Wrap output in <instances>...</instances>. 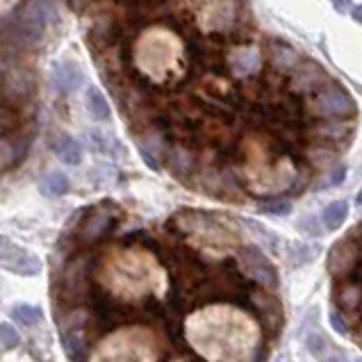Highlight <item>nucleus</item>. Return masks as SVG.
<instances>
[{"instance_id":"15","label":"nucleus","mask_w":362,"mask_h":362,"mask_svg":"<svg viewBox=\"0 0 362 362\" xmlns=\"http://www.w3.org/2000/svg\"><path fill=\"white\" fill-rule=\"evenodd\" d=\"M87 272H89V262L85 255L76 257L71 260L64 276H59V294H64L71 301H78L82 294H89L87 292Z\"/></svg>"},{"instance_id":"5","label":"nucleus","mask_w":362,"mask_h":362,"mask_svg":"<svg viewBox=\"0 0 362 362\" xmlns=\"http://www.w3.org/2000/svg\"><path fill=\"white\" fill-rule=\"evenodd\" d=\"M171 226L187 237V242L203 253L226 255L240 248V235L228 219H221L212 212L182 210L171 216Z\"/></svg>"},{"instance_id":"2","label":"nucleus","mask_w":362,"mask_h":362,"mask_svg":"<svg viewBox=\"0 0 362 362\" xmlns=\"http://www.w3.org/2000/svg\"><path fill=\"white\" fill-rule=\"evenodd\" d=\"M96 283L121 301L164 296L169 278L160 260L144 246H112L100 255Z\"/></svg>"},{"instance_id":"22","label":"nucleus","mask_w":362,"mask_h":362,"mask_svg":"<svg viewBox=\"0 0 362 362\" xmlns=\"http://www.w3.org/2000/svg\"><path fill=\"white\" fill-rule=\"evenodd\" d=\"M167 167L175 173V175H187L194 167H196V160H194V153L182 148V146H173L167 153Z\"/></svg>"},{"instance_id":"12","label":"nucleus","mask_w":362,"mask_h":362,"mask_svg":"<svg viewBox=\"0 0 362 362\" xmlns=\"http://www.w3.org/2000/svg\"><path fill=\"white\" fill-rule=\"evenodd\" d=\"M0 262H3V269H7V272L25 278H33L41 272L39 255L14 242H9L7 237H3V244H0Z\"/></svg>"},{"instance_id":"19","label":"nucleus","mask_w":362,"mask_h":362,"mask_svg":"<svg viewBox=\"0 0 362 362\" xmlns=\"http://www.w3.org/2000/svg\"><path fill=\"white\" fill-rule=\"evenodd\" d=\"M269 62H272V66L276 71H281V74H292L303 62V57L289 44H285V41H272V44H269Z\"/></svg>"},{"instance_id":"11","label":"nucleus","mask_w":362,"mask_h":362,"mask_svg":"<svg viewBox=\"0 0 362 362\" xmlns=\"http://www.w3.org/2000/svg\"><path fill=\"white\" fill-rule=\"evenodd\" d=\"M237 257H240V267L242 272L253 278L255 283H260L269 289H276L278 287V274L274 264L267 260V255L260 251L257 246L253 244H246L240 248V253H237Z\"/></svg>"},{"instance_id":"24","label":"nucleus","mask_w":362,"mask_h":362,"mask_svg":"<svg viewBox=\"0 0 362 362\" xmlns=\"http://www.w3.org/2000/svg\"><path fill=\"white\" fill-rule=\"evenodd\" d=\"M85 105H87V112L91 115V119L96 121H107L110 119V105H107V98L103 96V91L98 87H89L87 94H85Z\"/></svg>"},{"instance_id":"18","label":"nucleus","mask_w":362,"mask_h":362,"mask_svg":"<svg viewBox=\"0 0 362 362\" xmlns=\"http://www.w3.org/2000/svg\"><path fill=\"white\" fill-rule=\"evenodd\" d=\"M53 85L62 94H76V91L85 85V74L82 69L76 64V62H59V64L53 66Z\"/></svg>"},{"instance_id":"33","label":"nucleus","mask_w":362,"mask_h":362,"mask_svg":"<svg viewBox=\"0 0 362 362\" xmlns=\"http://www.w3.org/2000/svg\"><path fill=\"white\" fill-rule=\"evenodd\" d=\"M298 230L313 235V237L322 235V228H317V226H315V216H303L301 223H298Z\"/></svg>"},{"instance_id":"9","label":"nucleus","mask_w":362,"mask_h":362,"mask_svg":"<svg viewBox=\"0 0 362 362\" xmlns=\"http://www.w3.org/2000/svg\"><path fill=\"white\" fill-rule=\"evenodd\" d=\"M194 14L203 33H228L235 25L237 0H194Z\"/></svg>"},{"instance_id":"3","label":"nucleus","mask_w":362,"mask_h":362,"mask_svg":"<svg viewBox=\"0 0 362 362\" xmlns=\"http://www.w3.org/2000/svg\"><path fill=\"white\" fill-rule=\"evenodd\" d=\"M185 44L167 25H151L134 39L132 64L155 85H169L185 74Z\"/></svg>"},{"instance_id":"23","label":"nucleus","mask_w":362,"mask_h":362,"mask_svg":"<svg viewBox=\"0 0 362 362\" xmlns=\"http://www.w3.org/2000/svg\"><path fill=\"white\" fill-rule=\"evenodd\" d=\"M351 132H354V123L344 121V117H339V119H324L322 126L317 128L319 137H324L328 141H342L344 137H349Z\"/></svg>"},{"instance_id":"29","label":"nucleus","mask_w":362,"mask_h":362,"mask_svg":"<svg viewBox=\"0 0 362 362\" xmlns=\"http://www.w3.org/2000/svg\"><path fill=\"white\" fill-rule=\"evenodd\" d=\"M21 344V335L16 326H12L9 322H3L0 324V346H3V351L7 354V351H12Z\"/></svg>"},{"instance_id":"16","label":"nucleus","mask_w":362,"mask_h":362,"mask_svg":"<svg viewBox=\"0 0 362 362\" xmlns=\"http://www.w3.org/2000/svg\"><path fill=\"white\" fill-rule=\"evenodd\" d=\"M82 328H85V315H69V324L62 326L59 337H62V346L66 351L69 360H85L87 358V344H85V335H82Z\"/></svg>"},{"instance_id":"1","label":"nucleus","mask_w":362,"mask_h":362,"mask_svg":"<svg viewBox=\"0 0 362 362\" xmlns=\"http://www.w3.org/2000/svg\"><path fill=\"white\" fill-rule=\"evenodd\" d=\"M185 339L201 358L212 362L253 360L262 344V330L244 310L212 303L185 319Z\"/></svg>"},{"instance_id":"34","label":"nucleus","mask_w":362,"mask_h":362,"mask_svg":"<svg viewBox=\"0 0 362 362\" xmlns=\"http://www.w3.org/2000/svg\"><path fill=\"white\" fill-rule=\"evenodd\" d=\"M346 180V167L344 164H337V167L333 169V173H330V185H342Z\"/></svg>"},{"instance_id":"17","label":"nucleus","mask_w":362,"mask_h":362,"mask_svg":"<svg viewBox=\"0 0 362 362\" xmlns=\"http://www.w3.org/2000/svg\"><path fill=\"white\" fill-rule=\"evenodd\" d=\"M33 89H35V80L28 71L16 69V66L12 71L7 62H3V98H5V103H9L12 98L14 100L28 98L33 94Z\"/></svg>"},{"instance_id":"28","label":"nucleus","mask_w":362,"mask_h":362,"mask_svg":"<svg viewBox=\"0 0 362 362\" xmlns=\"http://www.w3.org/2000/svg\"><path fill=\"white\" fill-rule=\"evenodd\" d=\"M319 253L317 246H308V244H292L289 246V253H287V264L292 267H301L305 262L313 260V255Z\"/></svg>"},{"instance_id":"31","label":"nucleus","mask_w":362,"mask_h":362,"mask_svg":"<svg viewBox=\"0 0 362 362\" xmlns=\"http://www.w3.org/2000/svg\"><path fill=\"white\" fill-rule=\"evenodd\" d=\"M260 212L264 214H276V216H283L292 212V203L285 201V199H278V201H269L267 205H260Z\"/></svg>"},{"instance_id":"30","label":"nucleus","mask_w":362,"mask_h":362,"mask_svg":"<svg viewBox=\"0 0 362 362\" xmlns=\"http://www.w3.org/2000/svg\"><path fill=\"white\" fill-rule=\"evenodd\" d=\"M305 158L310 160V164L317 169H326L330 162H335V151H330V148H322V146H315V148H310L305 153Z\"/></svg>"},{"instance_id":"13","label":"nucleus","mask_w":362,"mask_h":362,"mask_svg":"<svg viewBox=\"0 0 362 362\" xmlns=\"http://www.w3.org/2000/svg\"><path fill=\"white\" fill-rule=\"evenodd\" d=\"M289 76H292L289 78V89L301 96H313L317 89H322L330 80L326 71L313 59H303Z\"/></svg>"},{"instance_id":"7","label":"nucleus","mask_w":362,"mask_h":362,"mask_svg":"<svg viewBox=\"0 0 362 362\" xmlns=\"http://www.w3.org/2000/svg\"><path fill=\"white\" fill-rule=\"evenodd\" d=\"M57 18V7L53 0H30V5L18 12L14 18L3 21V39L5 46L16 48H35L44 39L46 23Z\"/></svg>"},{"instance_id":"27","label":"nucleus","mask_w":362,"mask_h":362,"mask_svg":"<svg viewBox=\"0 0 362 362\" xmlns=\"http://www.w3.org/2000/svg\"><path fill=\"white\" fill-rule=\"evenodd\" d=\"M349 216V203L346 201H333L326 205V210L322 212V223L326 230H337L339 226L346 221Z\"/></svg>"},{"instance_id":"21","label":"nucleus","mask_w":362,"mask_h":362,"mask_svg":"<svg viewBox=\"0 0 362 362\" xmlns=\"http://www.w3.org/2000/svg\"><path fill=\"white\" fill-rule=\"evenodd\" d=\"M71 189V180L66 173L62 171H50L44 178L39 180V192L46 196V199H59Z\"/></svg>"},{"instance_id":"36","label":"nucleus","mask_w":362,"mask_h":362,"mask_svg":"<svg viewBox=\"0 0 362 362\" xmlns=\"http://www.w3.org/2000/svg\"><path fill=\"white\" fill-rule=\"evenodd\" d=\"M18 3H21V0H0V7H3V14H7L9 9H14Z\"/></svg>"},{"instance_id":"38","label":"nucleus","mask_w":362,"mask_h":362,"mask_svg":"<svg viewBox=\"0 0 362 362\" xmlns=\"http://www.w3.org/2000/svg\"><path fill=\"white\" fill-rule=\"evenodd\" d=\"M356 203H358V205H362V189H360V192H358V196H356Z\"/></svg>"},{"instance_id":"4","label":"nucleus","mask_w":362,"mask_h":362,"mask_svg":"<svg viewBox=\"0 0 362 362\" xmlns=\"http://www.w3.org/2000/svg\"><path fill=\"white\" fill-rule=\"evenodd\" d=\"M244 153V180L248 192L257 196H274L294 185L296 167L287 155H281L272 162V153H269L267 144H262L257 137H246Z\"/></svg>"},{"instance_id":"10","label":"nucleus","mask_w":362,"mask_h":362,"mask_svg":"<svg viewBox=\"0 0 362 362\" xmlns=\"http://www.w3.org/2000/svg\"><path fill=\"white\" fill-rule=\"evenodd\" d=\"M117 216H119V210L112 205L110 201L100 203L98 208H94L89 212V216L85 219V223L80 226L78 230V242L82 246H91L100 242L103 237H105L112 228L117 226Z\"/></svg>"},{"instance_id":"26","label":"nucleus","mask_w":362,"mask_h":362,"mask_svg":"<svg viewBox=\"0 0 362 362\" xmlns=\"http://www.w3.org/2000/svg\"><path fill=\"white\" fill-rule=\"evenodd\" d=\"M12 319L16 324L25 326V328H35L44 322V310L39 305H30V303H16L12 308Z\"/></svg>"},{"instance_id":"8","label":"nucleus","mask_w":362,"mask_h":362,"mask_svg":"<svg viewBox=\"0 0 362 362\" xmlns=\"http://www.w3.org/2000/svg\"><path fill=\"white\" fill-rule=\"evenodd\" d=\"M310 115L319 119H339V117H354L356 115V100L351 98L349 91L335 80H328L322 89H317L308 100Z\"/></svg>"},{"instance_id":"14","label":"nucleus","mask_w":362,"mask_h":362,"mask_svg":"<svg viewBox=\"0 0 362 362\" xmlns=\"http://www.w3.org/2000/svg\"><path fill=\"white\" fill-rule=\"evenodd\" d=\"M226 62H228V69L235 78H253L262 71V53L253 44L235 46Z\"/></svg>"},{"instance_id":"35","label":"nucleus","mask_w":362,"mask_h":362,"mask_svg":"<svg viewBox=\"0 0 362 362\" xmlns=\"http://www.w3.org/2000/svg\"><path fill=\"white\" fill-rule=\"evenodd\" d=\"M330 5L337 14H349L354 9V0H330Z\"/></svg>"},{"instance_id":"20","label":"nucleus","mask_w":362,"mask_h":362,"mask_svg":"<svg viewBox=\"0 0 362 362\" xmlns=\"http://www.w3.org/2000/svg\"><path fill=\"white\" fill-rule=\"evenodd\" d=\"M53 151L62 162L71 164V167H76V164H80L82 158H85L82 146L74 137H69V134H59V137L53 141Z\"/></svg>"},{"instance_id":"37","label":"nucleus","mask_w":362,"mask_h":362,"mask_svg":"<svg viewBox=\"0 0 362 362\" xmlns=\"http://www.w3.org/2000/svg\"><path fill=\"white\" fill-rule=\"evenodd\" d=\"M351 16H354V21L358 25H362V5H354V9H351Z\"/></svg>"},{"instance_id":"6","label":"nucleus","mask_w":362,"mask_h":362,"mask_svg":"<svg viewBox=\"0 0 362 362\" xmlns=\"http://www.w3.org/2000/svg\"><path fill=\"white\" fill-rule=\"evenodd\" d=\"M91 360H112V362H153L160 360L158 337L151 328L144 326H123L100 339V344L91 351Z\"/></svg>"},{"instance_id":"32","label":"nucleus","mask_w":362,"mask_h":362,"mask_svg":"<svg viewBox=\"0 0 362 362\" xmlns=\"http://www.w3.org/2000/svg\"><path fill=\"white\" fill-rule=\"evenodd\" d=\"M328 319H330V326H333V330H337L339 335H346L349 333V324H346V319L339 315V310H330V315H328Z\"/></svg>"},{"instance_id":"25","label":"nucleus","mask_w":362,"mask_h":362,"mask_svg":"<svg viewBox=\"0 0 362 362\" xmlns=\"http://www.w3.org/2000/svg\"><path fill=\"white\" fill-rule=\"evenodd\" d=\"M91 141H94V146L98 153L103 155H110V158H123L126 151H123L121 141L115 137V134H107L103 130H91Z\"/></svg>"}]
</instances>
